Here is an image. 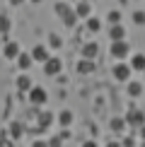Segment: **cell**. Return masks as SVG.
Masks as SVG:
<instances>
[{
    "instance_id": "obj_21",
    "label": "cell",
    "mask_w": 145,
    "mask_h": 147,
    "mask_svg": "<svg viewBox=\"0 0 145 147\" xmlns=\"http://www.w3.org/2000/svg\"><path fill=\"white\" fill-rule=\"evenodd\" d=\"M10 32V17L7 15H0V34Z\"/></svg>"
},
{
    "instance_id": "obj_23",
    "label": "cell",
    "mask_w": 145,
    "mask_h": 147,
    "mask_svg": "<svg viewBox=\"0 0 145 147\" xmlns=\"http://www.w3.org/2000/svg\"><path fill=\"white\" fill-rule=\"evenodd\" d=\"M60 44H63V41H60V36H56V34L48 36V46H51V48H60Z\"/></svg>"
},
{
    "instance_id": "obj_3",
    "label": "cell",
    "mask_w": 145,
    "mask_h": 147,
    "mask_svg": "<svg viewBox=\"0 0 145 147\" xmlns=\"http://www.w3.org/2000/svg\"><path fill=\"white\" fill-rule=\"evenodd\" d=\"M60 70H63V63H60V58L48 56V60L44 63V72H46V75H58Z\"/></svg>"
},
{
    "instance_id": "obj_28",
    "label": "cell",
    "mask_w": 145,
    "mask_h": 147,
    "mask_svg": "<svg viewBox=\"0 0 145 147\" xmlns=\"http://www.w3.org/2000/svg\"><path fill=\"white\" fill-rule=\"evenodd\" d=\"M109 20H111L114 24H119V20H121V12H116V10H114L111 15H109Z\"/></svg>"
},
{
    "instance_id": "obj_32",
    "label": "cell",
    "mask_w": 145,
    "mask_h": 147,
    "mask_svg": "<svg viewBox=\"0 0 145 147\" xmlns=\"http://www.w3.org/2000/svg\"><path fill=\"white\" fill-rule=\"evenodd\" d=\"M82 147H97V142H94V140H87V142H85Z\"/></svg>"
},
{
    "instance_id": "obj_18",
    "label": "cell",
    "mask_w": 145,
    "mask_h": 147,
    "mask_svg": "<svg viewBox=\"0 0 145 147\" xmlns=\"http://www.w3.org/2000/svg\"><path fill=\"white\" fill-rule=\"evenodd\" d=\"M70 12H72L70 5H65V3H58V5H56V15H58V17H65V15H70Z\"/></svg>"
},
{
    "instance_id": "obj_24",
    "label": "cell",
    "mask_w": 145,
    "mask_h": 147,
    "mask_svg": "<svg viewBox=\"0 0 145 147\" xmlns=\"http://www.w3.org/2000/svg\"><path fill=\"white\" fill-rule=\"evenodd\" d=\"M133 22H136V24H145V12H143V10L133 12Z\"/></svg>"
},
{
    "instance_id": "obj_1",
    "label": "cell",
    "mask_w": 145,
    "mask_h": 147,
    "mask_svg": "<svg viewBox=\"0 0 145 147\" xmlns=\"http://www.w3.org/2000/svg\"><path fill=\"white\" fill-rule=\"evenodd\" d=\"M123 121L131 128H140V125H145V111H140V109H128V113H126Z\"/></svg>"
},
{
    "instance_id": "obj_19",
    "label": "cell",
    "mask_w": 145,
    "mask_h": 147,
    "mask_svg": "<svg viewBox=\"0 0 145 147\" xmlns=\"http://www.w3.org/2000/svg\"><path fill=\"white\" fill-rule=\"evenodd\" d=\"M87 29H89V32H99V29H102V22L97 20V17H87Z\"/></svg>"
},
{
    "instance_id": "obj_11",
    "label": "cell",
    "mask_w": 145,
    "mask_h": 147,
    "mask_svg": "<svg viewBox=\"0 0 145 147\" xmlns=\"http://www.w3.org/2000/svg\"><path fill=\"white\" fill-rule=\"evenodd\" d=\"M109 36H111V41H123L126 29L121 27V24H114V27H111V32H109Z\"/></svg>"
},
{
    "instance_id": "obj_10",
    "label": "cell",
    "mask_w": 145,
    "mask_h": 147,
    "mask_svg": "<svg viewBox=\"0 0 145 147\" xmlns=\"http://www.w3.org/2000/svg\"><path fill=\"white\" fill-rule=\"evenodd\" d=\"M32 87H34V84H32V77H29V75H20V77H17V89H20V92H29Z\"/></svg>"
},
{
    "instance_id": "obj_29",
    "label": "cell",
    "mask_w": 145,
    "mask_h": 147,
    "mask_svg": "<svg viewBox=\"0 0 145 147\" xmlns=\"http://www.w3.org/2000/svg\"><path fill=\"white\" fill-rule=\"evenodd\" d=\"M0 147H15V142L12 140H0Z\"/></svg>"
},
{
    "instance_id": "obj_30",
    "label": "cell",
    "mask_w": 145,
    "mask_h": 147,
    "mask_svg": "<svg viewBox=\"0 0 145 147\" xmlns=\"http://www.w3.org/2000/svg\"><path fill=\"white\" fill-rule=\"evenodd\" d=\"M32 147H48V145H46V142H44V140H36V142H34V145H32Z\"/></svg>"
},
{
    "instance_id": "obj_7",
    "label": "cell",
    "mask_w": 145,
    "mask_h": 147,
    "mask_svg": "<svg viewBox=\"0 0 145 147\" xmlns=\"http://www.w3.org/2000/svg\"><path fill=\"white\" fill-rule=\"evenodd\" d=\"M97 53H99V46H97L94 41H89V44L82 46V58H85V60H94Z\"/></svg>"
},
{
    "instance_id": "obj_34",
    "label": "cell",
    "mask_w": 145,
    "mask_h": 147,
    "mask_svg": "<svg viewBox=\"0 0 145 147\" xmlns=\"http://www.w3.org/2000/svg\"><path fill=\"white\" fill-rule=\"evenodd\" d=\"M106 147H121V145H119V142H109Z\"/></svg>"
},
{
    "instance_id": "obj_36",
    "label": "cell",
    "mask_w": 145,
    "mask_h": 147,
    "mask_svg": "<svg viewBox=\"0 0 145 147\" xmlns=\"http://www.w3.org/2000/svg\"><path fill=\"white\" fill-rule=\"evenodd\" d=\"M34 3H41V0H34Z\"/></svg>"
},
{
    "instance_id": "obj_17",
    "label": "cell",
    "mask_w": 145,
    "mask_h": 147,
    "mask_svg": "<svg viewBox=\"0 0 145 147\" xmlns=\"http://www.w3.org/2000/svg\"><path fill=\"white\" fill-rule=\"evenodd\" d=\"M140 92H143V84L140 82H128V94L131 96H140Z\"/></svg>"
},
{
    "instance_id": "obj_15",
    "label": "cell",
    "mask_w": 145,
    "mask_h": 147,
    "mask_svg": "<svg viewBox=\"0 0 145 147\" xmlns=\"http://www.w3.org/2000/svg\"><path fill=\"white\" fill-rule=\"evenodd\" d=\"M17 65H20L22 70H29V65H32V56H27V53H20V56H17Z\"/></svg>"
},
{
    "instance_id": "obj_2",
    "label": "cell",
    "mask_w": 145,
    "mask_h": 147,
    "mask_svg": "<svg viewBox=\"0 0 145 147\" xmlns=\"http://www.w3.org/2000/svg\"><path fill=\"white\" fill-rule=\"evenodd\" d=\"M48 99V94H46V89L44 87H32L29 89V101L34 104V106H41V104H46Z\"/></svg>"
},
{
    "instance_id": "obj_5",
    "label": "cell",
    "mask_w": 145,
    "mask_h": 147,
    "mask_svg": "<svg viewBox=\"0 0 145 147\" xmlns=\"http://www.w3.org/2000/svg\"><path fill=\"white\" fill-rule=\"evenodd\" d=\"M29 56H32V60H39V63H46V60H48V56H51V53H48V48H46V46L36 44V46L32 48V53H29Z\"/></svg>"
},
{
    "instance_id": "obj_20",
    "label": "cell",
    "mask_w": 145,
    "mask_h": 147,
    "mask_svg": "<svg viewBox=\"0 0 145 147\" xmlns=\"http://www.w3.org/2000/svg\"><path fill=\"white\" fill-rule=\"evenodd\" d=\"M123 125H126L123 118H111V130L114 133H121V130H123Z\"/></svg>"
},
{
    "instance_id": "obj_9",
    "label": "cell",
    "mask_w": 145,
    "mask_h": 147,
    "mask_svg": "<svg viewBox=\"0 0 145 147\" xmlns=\"http://www.w3.org/2000/svg\"><path fill=\"white\" fill-rule=\"evenodd\" d=\"M97 68V65H94V60H80V63H77V72H80V75H89V72H92Z\"/></svg>"
},
{
    "instance_id": "obj_14",
    "label": "cell",
    "mask_w": 145,
    "mask_h": 147,
    "mask_svg": "<svg viewBox=\"0 0 145 147\" xmlns=\"http://www.w3.org/2000/svg\"><path fill=\"white\" fill-rule=\"evenodd\" d=\"M131 68L133 70H145V56H143V53H136V56H133Z\"/></svg>"
},
{
    "instance_id": "obj_26",
    "label": "cell",
    "mask_w": 145,
    "mask_h": 147,
    "mask_svg": "<svg viewBox=\"0 0 145 147\" xmlns=\"http://www.w3.org/2000/svg\"><path fill=\"white\" fill-rule=\"evenodd\" d=\"M46 145H48V147H60V145H63V138H51Z\"/></svg>"
},
{
    "instance_id": "obj_22",
    "label": "cell",
    "mask_w": 145,
    "mask_h": 147,
    "mask_svg": "<svg viewBox=\"0 0 145 147\" xmlns=\"http://www.w3.org/2000/svg\"><path fill=\"white\" fill-rule=\"evenodd\" d=\"M70 121H72V113L70 111H63V113L58 116V123L60 125H70Z\"/></svg>"
},
{
    "instance_id": "obj_8",
    "label": "cell",
    "mask_w": 145,
    "mask_h": 147,
    "mask_svg": "<svg viewBox=\"0 0 145 147\" xmlns=\"http://www.w3.org/2000/svg\"><path fill=\"white\" fill-rule=\"evenodd\" d=\"M5 58H17V56H20V53H22V48H20V44H17V41H10V44H5Z\"/></svg>"
},
{
    "instance_id": "obj_6",
    "label": "cell",
    "mask_w": 145,
    "mask_h": 147,
    "mask_svg": "<svg viewBox=\"0 0 145 147\" xmlns=\"http://www.w3.org/2000/svg\"><path fill=\"white\" fill-rule=\"evenodd\" d=\"M128 51H131V48H128L126 41H114V44H111V56L114 58H126Z\"/></svg>"
},
{
    "instance_id": "obj_35",
    "label": "cell",
    "mask_w": 145,
    "mask_h": 147,
    "mask_svg": "<svg viewBox=\"0 0 145 147\" xmlns=\"http://www.w3.org/2000/svg\"><path fill=\"white\" fill-rule=\"evenodd\" d=\"M140 147H145V140H143V145H140Z\"/></svg>"
},
{
    "instance_id": "obj_4",
    "label": "cell",
    "mask_w": 145,
    "mask_h": 147,
    "mask_svg": "<svg viewBox=\"0 0 145 147\" xmlns=\"http://www.w3.org/2000/svg\"><path fill=\"white\" fill-rule=\"evenodd\" d=\"M114 77H116L119 82H128V77H131V65L116 63V65H114Z\"/></svg>"
},
{
    "instance_id": "obj_31",
    "label": "cell",
    "mask_w": 145,
    "mask_h": 147,
    "mask_svg": "<svg viewBox=\"0 0 145 147\" xmlns=\"http://www.w3.org/2000/svg\"><path fill=\"white\" fill-rule=\"evenodd\" d=\"M138 135H140V138L145 140V125H140V128H138Z\"/></svg>"
},
{
    "instance_id": "obj_13",
    "label": "cell",
    "mask_w": 145,
    "mask_h": 147,
    "mask_svg": "<svg viewBox=\"0 0 145 147\" xmlns=\"http://www.w3.org/2000/svg\"><path fill=\"white\" fill-rule=\"evenodd\" d=\"M36 121H39V130H46V128L53 123V116L48 113V111H44V113H41V116H39Z\"/></svg>"
},
{
    "instance_id": "obj_33",
    "label": "cell",
    "mask_w": 145,
    "mask_h": 147,
    "mask_svg": "<svg viewBox=\"0 0 145 147\" xmlns=\"http://www.w3.org/2000/svg\"><path fill=\"white\" fill-rule=\"evenodd\" d=\"M20 3H24V0H10V5H20Z\"/></svg>"
},
{
    "instance_id": "obj_12",
    "label": "cell",
    "mask_w": 145,
    "mask_h": 147,
    "mask_svg": "<svg viewBox=\"0 0 145 147\" xmlns=\"http://www.w3.org/2000/svg\"><path fill=\"white\" fill-rule=\"evenodd\" d=\"M10 128H12V130H10V140H12V142H15V140H20V138L24 135V125H22V123H17V121H15Z\"/></svg>"
},
{
    "instance_id": "obj_27",
    "label": "cell",
    "mask_w": 145,
    "mask_h": 147,
    "mask_svg": "<svg viewBox=\"0 0 145 147\" xmlns=\"http://www.w3.org/2000/svg\"><path fill=\"white\" fill-rule=\"evenodd\" d=\"M119 145H121V147H133V145H136V140H133V138L128 135V138H123V140H121Z\"/></svg>"
},
{
    "instance_id": "obj_25",
    "label": "cell",
    "mask_w": 145,
    "mask_h": 147,
    "mask_svg": "<svg viewBox=\"0 0 145 147\" xmlns=\"http://www.w3.org/2000/svg\"><path fill=\"white\" fill-rule=\"evenodd\" d=\"M63 22L68 24V27H72V24L77 22V15H75V12H70V15H65V17H63Z\"/></svg>"
},
{
    "instance_id": "obj_16",
    "label": "cell",
    "mask_w": 145,
    "mask_h": 147,
    "mask_svg": "<svg viewBox=\"0 0 145 147\" xmlns=\"http://www.w3.org/2000/svg\"><path fill=\"white\" fill-rule=\"evenodd\" d=\"M72 12H75L77 17H89V5H87V3H80L75 10H72Z\"/></svg>"
}]
</instances>
